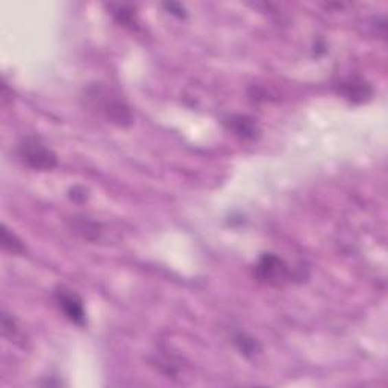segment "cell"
<instances>
[{"mask_svg": "<svg viewBox=\"0 0 388 388\" xmlns=\"http://www.w3.org/2000/svg\"><path fill=\"white\" fill-rule=\"evenodd\" d=\"M52 297L58 310L64 314L65 319L80 328L87 325V311L78 293L67 287H56Z\"/></svg>", "mask_w": 388, "mask_h": 388, "instance_id": "cell-4", "label": "cell"}, {"mask_svg": "<svg viewBox=\"0 0 388 388\" xmlns=\"http://www.w3.org/2000/svg\"><path fill=\"white\" fill-rule=\"evenodd\" d=\"M255 276L262 284L282 287L291 279V272L281 256L276 253H262L255 266Z\"/></svg>", "mask_w": 388, "mask_h": 388, "instance_id": "cell-3", "label": "cell"}, {"mask_svg": "<svg viewBox=\"0 0 388 388\" xmlns=\"http://www.w3.org/2000/svg\"><path fill=\"white\" fill-rule=\"evenodd\" d=\"M19 158L26 167L38 172H49L56 167V153L38 137L29 135L19 144Z\"/></svg>", "mask_w": 388, "mask_h": 388, "instance_id": "cell-2", "label": "cell"}, {"mask_svg": "<svg viewBox=\"0 0 388 388\" xmlns=\"http://www.w3.org/2000/svg\"><path fill=\"white\" fill-rule=\"evenodd\" d=\"M82 104L99 117L119 128H128L134 122L133 111L119 93L106 84L94 82L87 85L82 91Z\"/></svg>", "mask_w": 388, "mask_h": 388, "instance_id": "cell-1", "label": "cell"}, {"mask_svg": "<svg viewBox=\"0 0 388 388\" xmlns=\"http://www.w3.org/2000/svg\"><path fill=\"white\" fill-rule=\"evenodd\" d=\"M71 229L73 232L78 233V236L90 241L98 240L102 232L100 225L98 222L90 220L89 217H73Z\"/></svg>", "mask_w": 388, "mask_h": 388, "instance_id": "cell-7", "label": "cell"}, {"mask_svg": "<svg viewBox=\"0 0 388 388\" xmlns=\"http://www.w3.org/2000/svg\"><path fill=\"white\" fill-rule=\"evenodd\" d=\"M114 19L119 21L123 26H133L135 25V11L128 5H109Z\"/></svg>", "mask_w": 388, "mask_h": 388, "instance_id": "cell-10", "label": "cell"}, {"mask_svg": "<svg viewBox=\"0 0 388 388\" xmlns=\"http://www.w3.org/2000/svg\"><path fill=\"white\" fill-rule=\"evenodd\" d=\"M341 96L352 104H365L373 98V89L360 78H349L339 87Z\"/></svg>", "mask_w": 388, "mask_h": 388, "instance_id": "cell-5", "label": "cell"}, {"mask_svg": "<svg viewBox=\"0 0 388 388\" xmlns=\"http://www.w3.org/2000/svg\"><path fill=\"white\" fill-rule=\"evenodd\" d=\"M0 236H2V246L6 252H10L12 255L26 253V246L23 244V241H21L16 233L6 228L5 225H2V232H0Z\"/></svg>", "mask_w": 388, "mask_h": 388, "instance_id": "cell-9", "label": "cell"}, {"mask_svg": "<svg viewBox=\"0 0 388 388\" xmlns=\"http://www.w3.org/2000/svg\"><path fill=\"white\" fill-rule=\"evenodd\" d=\"M70 197L75 202H85L87 201V190L82 187H75L70 190Z\"/></svg>", "mask_w": 388, "mask_h": 388, "instance_id": "cell-12", "label": "cell"}, {"mask_svg": "<svg viewBox=\"0 0 388 388\" xmlns=\"http://www.w3.org/2000/svg\"><path fill=\"white\" fill-rule=\"evenodd\" d=\"M225 126L241 140H255L260 135V128L252 117L247 115H231L225 119Z\"/></svg>", "mask_w": 388, "mask_h": 388, "instance_id": "cell-6", "label": "cell"}, {"mask_svg": "<svg viewBox=\"0 0 388 388\" xmlns=\"http://www.w3.org/2000/svg\"><path fill=\"white\" fill-rule=\"evenodd\" d=\"M233 344H236L238 352L247 358H252L261 352V346H260V343L256 341V339H253V336L247 335V334H243V332H240L233 336Z\"/></svg>", "mask_w": 388, "mask_h": 388, "instance_id": "cell-8", "label": "cell"}, {"mask_svg": "<svg viewBox=\"0 0 388 388\" xmlns=\"http://www.w3.org/2000/svg\"><path fill=\"white\" fill-rule=\"evenodd\" d=\"M2 332L6 339H12V336H16V334L19 332L17 320L8 312L2 314Z\"/></svg>", "mask_w": 388, "mask_h": 388, "instance_id": "cell-11", "label": "cell"}]
</instances>
